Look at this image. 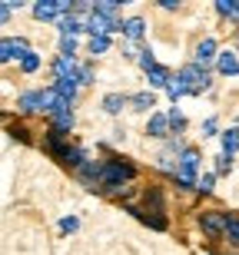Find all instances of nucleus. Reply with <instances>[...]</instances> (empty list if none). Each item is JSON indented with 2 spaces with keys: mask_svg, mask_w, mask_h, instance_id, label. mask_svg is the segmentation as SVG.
<instances>
[{
  "mask_svg": "<svg viewBox=\"0 0 239 255\" xmlns=\"http://www.w3.org/2000/svg\"><path fill=\"white\" fill-rule=\"evenodd\" d=\"M37 66H40V53H33V50H30L27 57L20 60V70H23V73H33Z\"/></svg>",
  "mask_w": 239,
  "mask_h": 255,
  "instance_id": "23",
  "label": "nucleus"
},
{
  "mask_svg": "<svg viewBox=\"0 0 239 255\" xmlns=\"http://www.w3.org/2000/svg\"><path fill=\"white\" fill-rule=\"evenodd\" d=\"M80 86H86V83H93V80H96V70H93V66H90V63H80Z\"/></svg>",
  "mask_w": 239,
  "mask_h": 255,
  "instance_id": "26",
  "label": "nucleus"
},
{
  "mask_svg": "<svg viewBox=\"0 0 239 255\" xmlns=\"http://www.w3.org/2000/svg\"><path fill=\"white\" fill-rule=\"evenodd\" d=\"M67 136H70V132H60V129H53V126H50V132H47V139H43V146H47V149L53 152L57 159H67V152L73 149Z\"/></svg>",
  "mask_w": 239,
  "mask_h": 255,
  "instance_id": "4",
  "label": "nucleus"
},
{
  "mask_svg": "<svg viewBox=\"0 0 239 255\" xmlns=\"http://www.w3.org/2000/svg\"><path fill=\"white\" fill-rule=\"evenodd\" d=\"M53 90H57L63 100H70V103H73V96H77V90H80V80H77V76H73V80H57V83H53Z\"/></svg>",
  "mask_w": 239,
  "mask_h": 255,
  "instance_id": "14",
  "label": "nucleus"
},
{
  "mask_svg": "<svg viewBox=\"0 0 239 255\" xmlns=\"http://www.w3.org/2000/svg\"><path fill=\"white\" fill-rule=\"evenodd\" d=\"M166 93H170L173 100H180V96H190V93H186V86H183V80H180V76H173V80H170V86H166Z\"/></svg>",
  "mask_w": 239,
  "mask_h": 255,
  "instance_id": "22",
  "label": "nucleus"
},
{
  "mask_svg": "<svg viewBox=\"0 0 239 255\" xmlns=\"http://www.w3.org/2000/svg\"><path fill=\"white\" fill-rule=\"evenodd\" d=\"M17 106L23 110V113H33V110L40 113V90H30V93H23V96L17 100Z\"/></svg>",
  "mask_w": 239,
  "mask_h": 255,
  "instance_id": "16",
  "label": "nucleus"
},
{
  "mask_svg": "<svg viewBox=\"0 0 239 255\" xmlns=\"http://www.w3.org/2000/svg\"><path fill=\"white\" fill-rule=\"evenodd\" d=\"M77 73H80V60L77 57H57L53 60V76H57V80H73Z\"/></svg>",
  "mask_w": 239,
  "mask_h": 255,
  "instance_id": "7",
  "label": "nucleus"
},
{
  "mask_svg": "<svg viewBox=\"0 0 239 255\" xmlns=\"http://www.w3.org/2000/svg\"><path fill=\"white\" fill-rule=\"evenodd\" d=\"M183 80V86H186V93L190 96H200V93H206V90H210V70H203L200 63H186L180 70V73H176Z\"/></svg>",
  "mask_w": 239,
  "mask_h": 255,
  "instance_id": "1",
  "label": "nucleus"
},
{
  "mask_svg": "<svg viewBox=\"0 0 239 255\" xmlns=\"http://www.w3.org/2000/svg\"><path fill=\"white\" fill-rule=\"evenodd\" d=\"M216 57H220L216 40H213V37H203L200 43H196V57H193V63H200L203 70H210V63H216Z\"/></svg>",
  "mask_w": 239,
  "mask_h": 255,
  "instance_id": "3",
  "label": "nucleus"
},
{
  "mask_svg": "<svg viewBox=\"0 0 239 255\" xmlns=\"http://www.w3.org/2000/svg\"><path fill=\"white\" fill-rule=\"evenodd\" d=\"M60 13H63L60 3H50V0H40L37 7H33V17H37V20H53V23H57Z\"/></svg>",
  "mask_w": 239,
  "mask_h": 255,
  "instance_id": "11",
  "label": "nucleus"
},
{
  "mask_svg": "<svg viewBox=\"0 0 239 255\" xmlns=\"http://www.w3.org/2000/svg\"><path fill=\"white\" fill-rule=\"evenodd\" d=\"M216 70H220L223 76H239V50H220Z\"/></svg>",
  "mask_w": 239,
  "mask_h": 255,
  "instance_id": "8",
  "label": "nucleus"
},
{
  "mask_svg": "<svg viewBox=\"0 0 239 255\" xmlns=\"http://www.w3.org/2000/svg\"><path fill=\"white\" fill-rule=\"evenodd\" d=\"M200 226H203V232H210V236H223V232H226V212H216V209L200 212Z\"/></svg>",
  "mask_w": 239,
  "mask_h": 255,
  "instance_id": "5",
  "label": "nucleus"
},
{
  "mask_svg": "<svg viewBox=\"0 0 239 255\" xmlns=\"http://www.w3.org/2000/svg\"><path fill=\"white\" fill-rule=\"evenodd\" d=\"M53 129H60V132H70V129H73V110H70V113L53 116Z\"/></svg>",
  "mask_w": 239,
  "mask_h": 255,
  "instance_id": "20",
  "label": "nucleus"
},
{
  "mask_svg": "<svg viewBox=\"0 0 239 255\" xmlns=\"http://www.w3.org/2000/svg\"><path fill=\"white\" fill-rule=\"evenodd\" d=\"M77 226H80V222L73 216H70V219H60V232H77Z\"/></svg>",
  "mask_w": 239,
  "mask_h": 255,
  "instance_id": "29",
  "label": "nucleus"
},
{
  "mask_svg": "<svg viewBox=\"0 0 239 255\" xmlns=\"http://www.w3.org/2000/svg\"><path fill=\"white\" fill-rule=\"evenodd\" d=\"M146 212H153V216H163V212H166V206H163V192L160 189H156V186H153V189H146Z\"/></svg>",
  "mask_w": 239,
  "mask_h": 255,
  "instance_id": "13",
  "label": "nucleus"
},
{
  "mask_svg": "<svg viewBox=\"0 0 239 255\" xmlns=\"http://www.w3.org/2000/svg\"><path fill=\"white\" fill-rule=\"evenodd\" d=\"M123 106H130V96H123V93H106L103 96V110L106 113H120Z\"/></svg>",
  "mask_w": 239,
  "mask_h": 255,
  "instance_id": "15",
  "label": "nucleus"
},
{
  "mask_svg": "<svg viewBox=\"0 0 239 255\" xmlns=\"http://www.w3.org/2000/svg\"><path fill=\"white\" fill-rule=\"evenodd\" d=\"M27 53H30V43L23 37H0V63L23 60Z\"/></svg>",
  "mask_w": 239,
  "mask_h": 255,
  "instance_id": "2",
  "label": "nucleus"
},
{
  "mask_svg": "<svg viewBox=\"0 0 239 255\" xmlns=\"http://www.w3.org/2000/svg\"><path fill=\"white\" fill-rule=\"evenodd\" d=\"M110 43H113L110 37H90V53H93V57H100V53H106V50H110Z\"/></svg>",
  "mask_w": 239,
  "mask_h": 255,
  "instance_id": "19",
  "label": "nucleus"
},
{
  "mask_svg": "<svg viewBox=\"0 0 239 255\" xmlns=\"http://www.w3.org/2000/svg\"><path fill=\"white\" fill-rule=\"evenodd\" d=\"M223 236L239 246V216H230V212H226V232H223Z\"/></svg>",
  "mask_w": 239,
  "mask_h": 255,
  "instance_id": "18",
  "label": "nucleus"
},
{
  "mask_svg": "<svg viewBox=\"0 0 239 255\" xmlns=\"http://www.w3.org/2000/svg\"><path fill=\"white\" fill-rule=\"evenodd\" d=\"M130 106H133V110H140V113H150V110L156 106V93H153V90L133 93V96H130Z\"/></svg>",
  "mask_w": 239,
  "mask_h": 255,
  "instance_id": "10",
  "label": "nucleus"
},
{
  "mask_svg": "<svg viewBox=\"0 0 239 255\" xmlns=\"http://www.w3.org/2000/svg\"><path fill=\"white\" fill-rule=\"evenodd\" d=\"M216 129H220V123H216V116H210V120L203 123V136H216Z\"/></svg>",
  "mask_w": 239,
  "mask_h": 255,
  "instance_id": "28",
  "label": "nucleus"
},
{
  "mask_svg": "<svg viewBox=\"0 0 239 255\" xmlns=\"http://www.w3.org/2000/svg\"><path fill=\"white\" fill-rule=\"evenodd\" d=\"M123 37L133 43V40H143V33H146V23H143V17H130V20H123Z\"/></svg>",
  "mask_w": 239,
  "mask_h": 255,
  "instance_id": "9",
  "label": "nucleus"
},
{
  "mask_svg": "<svg viewBox=\"0 0 239 255\" xmlns=\"http://www.w3.org/2000/svg\"><path fill=\"white\" fill-rule=\"evenodd\" d=\"M166 116H170V126H173V132L180 136V132H183V126H186V116L180 113V106H173V110H170Z\"/></svg>",
  "mask_w": 239,
  "mask_h": 255,
  "instance_id": "21",
  "label": "nucleus"
},
{
  "mask_svg": "<svg viewBox=\"0 0 239 255\" xmlns=\"http://www.w3.org/2000/svg\"><path fill=\"white\" fill-rule=\"evenodd\" d=\"M216 10H220L230 23H239V0H220V3H216Z\"/></svg>",
  "mask_w": 239,
  "mask_h": 255,
  "instance_id": "17",
  "label": "nucleus"
},
{
  "mask_svg": "<svg viewBox=\"0 0 239 255\" xmlns=\"http://www.w3.org/2000/svg\"><path fill=\"white\" fill-rule=\"evenodd\" d=\"M223 152H226L230 159L239 152V126H230V129L223 132Z\"/></svg>",
  "mask_w": 239,
  "mask_h": 255,
  "instance_id": "12",
  "label": "nucleus"
},
{
  "mask_svg": "<svg viewBox=\"0 0 239 255\" xmlns=\"http://www.w3.org/2000/svg\"><path fill=\"white\" fill-rule=\"evenodd\" d=\"M146 132H150L153 139H170V136H173L170 116H166V113H150V123H146Z\"/></svg>",
  "mask_w": 239,
  "mask_h": 255,
  "instance_id": "6",
  "label": "nucleus"
},
{
  "mask_svg": "<svg viewBox=\"0 0 239 255\" xmlns=\"http://www.w3.org/2000/svg\"><path fill=\"white\" fill-rule=\"evenodd\" d=\"M10 13H13V3H0V23H7Z\"/></svg>",
  "mask_w": 239,
  "mask_h": 255,
  "instance_id": "30",
  "label": "nucleus"
},
{
  "mask_svg": "<svg viewBox=\"0 0 239 255\" xmlns=\"http://www.w3.org/2000/svg\"><path fill=\"white\" fill-rule=\"evenodd\" d=\"M77 53V37H60V57H73Z\"/></svg>",
  "mask_w": 239,
  "mask_h": 255,
  "instance_id": "24",
  "label": "nucleus"
},
{
  "mask_svg": "<svg viewBox=\"0 0 239 255\" xmlns=\"http://www.w3.org/2000/svg\"><path fill=\"white\" fill-rule=\"evenodd\" d=\"M213 186H216V172H203L200 182H196V189H200V192H213Z\"/></svg>",
  "mask_w": 239,
  "mask_h": 255,
  "instance_id": "25",
  "label": "nucleus"
},
{
  "mask_svg": "<svg viewBox=\"0 0 239 255\" xmlns=\"http://www.w3.org/2000/svg\"><path fill=\"white\" fill-rule=\"evenodd\" d=\"M230 169H233V159L226 156V152H220V156H216V172L223 176V172H230Z\"/></svg>",
  "mask_w": 239,
  "mask_h": 255,
  "instance_id": "27",
  "label": "nucleus"
}]
</instances>
